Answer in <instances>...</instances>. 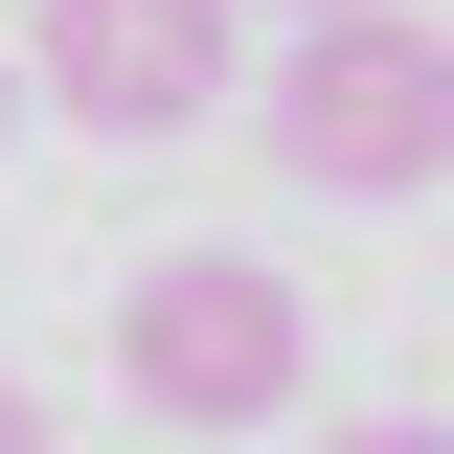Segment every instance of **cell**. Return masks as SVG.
Listing matches in <instances>:
<instances>
[{"label":"cell","instance_id":"7","mask_svg":"<svg viewBox=\"0 0 454 454\" xmlns=\"http://www.w3.org/2000/svg\"><path fill=\"white\" fill-rule=\"evenodd\" d=\"M0 137H23V68H0Z\"/></svg>","mask_w":454,"mask_h":454},{"label":"cell","instance_id":"3","mask_svg":"<svg viewBox=\"0 0 454 454\" xmlns=\"http://www.w3.org/2000/svg\"><path fill=\"white\" fill-rule=\"evenodd\" d=\"M23 91H68L91 137H182V114H227V0H46Z\"/></svg>","mask_w":454,"mask_h":454},{"label":"cell","instance_id":"4","mask_svg":"<svg viewBox=\"0 0 454 454\" xmlns=\"http://www.w3.org/2000/svg\"><path fill=\"white\" fill-rule=\"evenodd\" d=\"M0 454H46V387H0Z\"/></svg>","mask_w":454,"mask_h":454},{"label":"cell","instance_id":"6","mask_svg":"<svg viewBox=\"0 0 454 454\" xmlns=\"http://www.w3.org/2000/svg\"><path fill=\"white\" fill-rule=\"evenodd\" d=\"M273 23H364V0H273Z\"/></svg>","mask_w":454,"mask_h":454},{"label":"cell","instance_id":"1","mask_svg":"<svg viewBox=\"0 0 454 454\" xmlns=\"http://www.w3.org/2000/svg\"><path fill=\"white\" fill-rule=\"evenodd\" d=\"M114 387L160 409L182 454H227V432H273V409L318 387V295H295L273 250H160V273L114 295Z\"/></svg>","mask_w":454,"mask_h":454},{"label":"cell","instance_id":"5","mask_svg":"<svg viewBox=\"0 0 454 454\" xmlns=\"http://www.w3.org/2000/svg\"><path fill=\"white\" fill-rule=\"evenodd\" d=\"M340 454H454V432H409V409H387V432H340Z\"/></svg>","mask_w":454,"mask_h":454},{"label":"cell","instance_id":"2","mask_svg":"<svg viewBox=\"0 0 454 454\" xmlns=\"http://www.w3.org/2000/svg\"><path fill=\"white\" fill-rule=\"evenodd\" d=\"M250 137H273L318 205H409V182H454V46L409 23V0H364V23H295V68L250 91Z\"/></svg>","mask_w":454,"mask_h":454}]
</instances>
